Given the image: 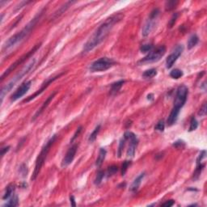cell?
Here are the masks:
<instances>
[{
    "label": "cell",
    "mask_w": 207,
    "mask_h": 207,
    "mask_svg": "<svg viewBox=\"0 0 207 207\" xmlns=\"http://www.w3.org/2000/svg\"><path fill=\"white\" fill-rule=\"evenodd\" d=\"M122 18H123L122 14H115L107 19L101 25L97 28L96 31L90 37L88 42H86L83 49V53H88L96 46L99 45L103 40L108 37V35L110 33L111 30L113 29L116 24L122 20Z\"/></svg>",
    "instance_id": "6da1fadb"
},
{
    "label": "cell",
    "mask_w": 207,
    "mask_h": 207,
    "mask_svg": "<svg viewBox=\"0 0 207 207\" xmlns=\"http://www.w3.org/2000/svg\"><path fill=\"white\" fill-rule=\"evenodd\" d=\"M42 12H40V14L36 16L34 18L32 19V20L30 21L29 23L27 25L21 30L20 32H19L18 33L15 34L14 36H12V37H10L9 39L7 40V42H5V44L3 45V50L4 51H9L11 49L16 47L18 44H20L21 42H23L24 40L28 37V35L31 33L32 30L35 27V25L37 24V21L39 20L41 16L42 15Z\"/></svg>",
    "instance_id": "7a4b0ae2"
},
{
    "label": "cell",
    "mask_w": 207,
    "mask_h": 207,
    "mask_svg": "<svg viewBox=\"0 0 207 207\" xmlns=\"http://www.w3.org/2000/svg\"><path fill=\"white\" fill-rule=\"evenodd\" d=\"M35 63H36V60L33 58V59H32L29 62H28V64L25 65V66L23 67V69L21 70L19 72L18 74H16V76H14V77H13V78H12V79H11V80H10L9 82L7 83V84H6V85H4L3 87H2V89H1V93H0L1 102H2L3 98H4L5 96H6V95H7V93H8V92H9L12 89V88H13V87L16 85V83H17L18 81L20 80L21 78H23L24 76L28 74V72H29L33 68V67L35 66Z\"/></svg>",
    "instance_id": "3957f363"
},
{
    "label": "cell",
    "mask_w": 207,
    "mask_h": 207,
    "mask_svg": "<svg viewBox=\"0 0 207 207\" xmlns=\"http://www.w3.org/2000/svg\"><path fill=\"white\" fill-rule=\"evenodd\" d=\"M56 138H57V135H53L52 138L49 139V140L47 142L45 145L44 146V147L42 148V151L39 154L38 157H37V160H36V165H35V169L34 172H33V175L32 176V180H35L37 179V176L39 175L40 171L42 169V166L44 165L46 157H47V154H48L50 147H52V145L53 144V143L55 142Z\"/></svg>",
    "instance_id": "277c9868"
},
{
    "label": "cell",
    "mask_w": 207,
    "mask_h": 207,
    "mask_svg": "<svg viewBox=\"0 0 207 207\" xmlns=\"http://www.w3.org/2000/svg\"><path fill=\"white\" fill-rule=\"evenodd\" d=\"M166 53V48L164 45H160L154 49L151 52H149L147 55L146 56L145 58L141 59L138 62V65L143 64H148V63H152V62H156L161 59L163 57V55Z\"/></svg>",
    "instance_id": "5b68a950"
},
{
    "label": "cell",
    "mask_w": 207,
    "mask_h": 207,
    "mask_svg": "<svg viewBox=\"0 0 207 207\" xmlns=\"http://www.w3.org/2000/svg\"><path fill=\"white\" fill-rule=\"evenodd\" d=\"M115 62L112 58H101L95 61L90 67V71L92 72H100L107 71L113 67Z\"/></svg>",
    "instance_id": "8992f818"
},
{
    "label": "cell",
    "mask_w": 207,
    "mask_h": 207,
    "mask_svg": "<svg viewBox=\"0 0 207 207\" xmlns=\"http://www.w3.org/2000/svg\"><path fill=\"white\" fill-rule=\"evenodd\" d=\"M188 92H189V90H188V88L186 86H180L177 88V91H176L173 108L180 109L184 105V103L187 100V97H188Z\"/></svg>",
    "instance_id": "52a82bcc"
},
{
    "label": "cell",
    "mask_w": 207,
    "mask_h": 207,
    "mask_svg": "<svg viewBox=\"0 0 207 207\" xmlns=\"http://www.w3.org/2000/svg\"><path fill=\"white\" fill-rule=\"evenodd\" d=\"M40 45H40V44L39 45H37L35 46L34 48L32 49H31V50H30L29 52H28V53H26V54H24V55L23 57H21V58H20V59L17 60V61H16V62H15V63H13V64H12V66H11V67H10L9 68H8V69H7V71H5L4 73H3V74H2V76H1V81H2V80H3V79H4L5 78H6V77H7V76L9 75L10 73L13 71H14V70L16 69V67H18L19 65L22 64V63H23V62H24V61H25V60L27 59V58H29L30 56L32 55V53H34L35 51L37 50V49L40 48Z\"/></svg>",
    "instance_id": "ba28073f"
},
{
    "label": "cell",
    "mask_w": 207,
    "mask_h": 207,
    "mask_svg": "<svg viewBox=\"0 0 207 207\" xmlns=\"http://www.w3.org/2000/svg\"><path fill=\"white\" fill-rule=\"evenodd\" d=\"M159 14V9H154L151 12L150 14L149 19L147 20V21L146 22L145 25L143 26V37H147L148 35L151 33V30L153 29L154 25V23H155V20L157 19L158 16Z\"/></svg>",
    "instance_id": "9c48e42d"
},
{
    "label": "cell",
    "mask_w": 207,
    "mask_h": 207,
    "mask_svg": "<svg viewBox=\"0 0 207 207\" xmlns=\"http://www.w3.org/2000/svg\"><path fill=\"white\" fill-rule=\"evenodd\" d=\"M124 138L125 139H129V148L127 150L126 155L127 157L129 158H133L134 156V154H135L136 148H137V146H138V140L136 135L132 132H125L124 134Z\"/></svg>",
    "instance_id": "30bf717a"
},
{
    "label": "cell",
    "mask_w": 207,
    "mask_h": 207,
    "mask_svg": "<svg viewBox=\"0 0 207 207\" xmlns=\"http://www.w3.org/2000/svg\"><path fill=\"white\" fill-rule=\"evenodd\" d=\"M32 85V81H26L24 83H23L21 84L16 92L12 95L11 96V100L12 101H16L17 100H19L20 98L24 96V95L27 93L28 90H29L30 87Z\"/></svg>",
    "instance_id": "8fae6325"
},
{
    "label": "cell",
    "mask_w": 207,
    "mask_h": 207,
    "mask_svg": "<svg viewBox=\"0 0 207 207\" xmlns=\"http://www.w3.org/2000/svg\"><path fill=\"white\" fill-rule=\"evenodd\" d=\"M184 47L180 45H177L176 47V49L173 50V52L171 53L170 55L168 56V58L166 59V67L167 68H171L172 67L174 63L176 62V60L179 58V57L181 55L182 52H183Z\"/></svg>",
    "instance_id": "7c38bea8"
},
{
    "label": "cell",
    "mask_w": 207,
    "mask_h": 207,
    "mask_svg": "<svg viewBox=\"0 0 207 207\" xmlns=\"http://www.w3.org/2000/svg\"><path fill=\"white\" fill-rule=\"evenodd\" d=\"M77 148H78L77 145H74L68 150V151L67 152V154H66V155H65V157L63 158L62 161V168L67 167V166L70 165L73 162L74 156H75L76 151H77Z\"/></svg>",
    "instance_id": "4fadbf2b"
},
{
    "label": "cell",
    "mask_w": 207,
    "mask_h": 207,
    "mask_svg": "<svg viewBox=\"0 0 207 207\" xmlns=\"http://www.w3.org/2000/svg\"><path fill=\"white\" fill-rule=\"evenodd\" d=\"M62 74H58V75L55 76V77H53V78H49L48 80L46 81L45 83H43V84H42V88H40V89L38 90L37 92H35L34 94L32 95V96H30L28 97V98H27V99L24 100V102H26V103H27V102H29L30 100H33V99H34V98H36V96H37L38 95L42 94V92H44V90H45L46 88H48L49 86V84H50V83H52L53 82V81L56 80V79H57V78H59L60 76L62 75Z\"/></svg>",
    "instance_id": "5bb4252c"
},
{
    "label": "cell",
    "mask_w": 207,
    "mask_h": 207,
    "mask_svg": "<svg viewBox=\"0 0 207 207\" xmlns=\"http://www.w3.org/2000/svg\"><path fill=\"white\" fill-rule=\"evenodd\" d=\"M56 93H57V92H54L53 93V94H51L50 96H49L48 98L46 99V100L44 102V103H43V104H42V107H41V108H40L39 110L37 111V113H36V114H35V115H34V117H33V118H32V121H35V120L37 119V118H38V117H39V116L41 115V114H42V113H43V111H44L45 109V108H47V107H48L49 103H50V102L52 101V100H53V98H54V96H55Z\"/></svg>",
    "instance_id": "9a60e30c"
},
{
    "label": "cell",
    "mask_w": 207,
    "mask_h": 207,
    "mask_svg": "<svg viewBox=\"0 0 207 207\" xmlns=\"http://www.w3.org/2000/svg\"><path fill=\"white\" fill-rule=\"evenodd\" d=\"M180 110V109L173 108L172 110L171 111L170 115L168 116V121H167V124H168V126H172V125H174L178 119V116H179Z\"/></svg>",
    "instance_id": "2e32d148"
},
{
    "label": "cell",
    "mask_w": 207,
    "mask_h": 207,
    "mask_svg": "<svg viewBox=\"0 0 207 207\" xmlns=\"http://www.w3.org/2000/svg\"><path fill=\"white\" fill-rule=\"evenodd\" d=\"M144 176H145V173L144 172L141 173L140 175L138 176V177L133 180V182L131 184V186H130V190H131L132 192H136L138 190L139 186H140L141 183H142V180H143V179L144 178Z\"/></svg>",
    "instance_id": "e0dca14e"
},
{
    "label": "cell",
    "mask_w": 207,
    "mask_h": 207,
    "mask_svg": "<svg viewBox=\"0 0 207 207\" xmlns=\"http://www.w3.org/2000/svg\"><path fill=\"white\" fill-rule=\"evenodd\" d=\"M106 151L103 148H100L99 152V155H98V158L96 159V165L97 167H100L102 165V163H103V160L105 159L106 156Z\"/></svg>",
    "instance_id": "ac0fdd59"
},
{
    "label": "cell",
    "mask_w": 207,
    "mask_h": 207,
    "mask_svg": "<svg viewBox=\"0 0 207 207\" xmlns=\"http://www.w3.org/2000/svg\"><path fill=\"white\" fill-rule=\"evenodd\" d=\"M14 191H15L14 185H13V184H9V185L7 187V189H6L4 195L2 197V199H3V200H7V199H9V198H12Z\"/></svg>",
    "instance_id": "d6986e66"
},
{
    "label": "cell",
    "mask_w": 207,
    "mask_h": 207,
    "mask_svg": "<svg viewBox=\"0 0 207 207\" xmlns=\"http://www.w3.org/2000/svg\"><path fill=\"white\" fill-rule=\"evenodd\" d=\"M125 80H120L118 81V82H116V83H113V84H112V86H111L110 90L111 93H112V94H115V93H117V92L122 88V87L123 86Z\"/></svg>",
    "instance_id": "ffe728a7"
},
{
    "label": "cell",
    "mask_w": 207,
    "mask_h": 207,
    "mask_svg": "<svg viewBox=\"0 0 207 207\" xmlns=\"http://www.w3.org/2000/svg\"><path fill=\"white\" fill-rule=\"evenodd\" d=\"M198 41H199V38H198L197 35H192L191 37H189V41H188V49H193L196 45L198 44Z\"/></svg>",
    "instance_id": "44dd1931"
},
{
    "label": "cell",
    "mask_w": 207,
    "mask_h": 207,
    "mask_svg": "<svg viewBox=\"0 0 207 207\" xmlns=\"http://www.w3.org/2000/svg\"><path fill=\"white\" fill-rule=\"evenodd\" d=\"M19 201H18V197L16 195H13L12 198H10V200L8 201V202L6 203L4 205V206L7 207H15L16 205H18Z\"/></svg>",
    "instance_id": "7402d4cb"
},
{
    "label": "cell",
    "mask_w": 207,
    "mask_h": 207,
    "mask_svg": "<svg viewBox=\"0 0 207 207\" xmlns=\"http://www.w3.org/2000/svg\"><path fill=\"white\" fill-rule=\"evenodd\" d=\"M73 2H67V3H66L65 5H63L62 7H60V9L58 10V12H56L55 13H54L53 18H58V16H61V15H62V13H63V12H64L65 11H66V10H67V8L70 7V5L72 4Z\"/></svg>",
    "instance_id": "603a6c76"
},
{
    "label": "cell",
    "mask_w": 207,
    "mask_h": 207,
    "mask_svg": "<svg viewBox=\"0 0 207 207\" xmlns=\"http://www.w3.org/2000/svg\"><path fill=\"white\" fill-rule=\"evenodd\" d=\"M157 74V71L155 69H150L146 71L143 74V76L146 78H151Z\"/></svg>",
    "instance_id": "cb8c5ba5"
},
{
    "label": "cell",
    "mask_w": 207,
    "mask_h": 207,
    "mask_svg": "<svg viewBox=\"0 0 207 207\" xmlns=\"http://www.w3.org/2000/svg\"><path fill=\"white\" fill-rule=\"evenodd\" d=\"M100 125H97L96 127V129H94V131L92 132L89 136V138H88V141H89L90 143H92V142H94L96 140V138L97 135H98V133L100 132Z\"/></svg>",
    "instance_id": "d4e9b609"
},
{
    "label": "cell",
    "mask_w": 207,
    "mask_h": 207,
    "mask_svg": "<svg viewBox=\"0 0 207 207\" xmlns=\"http://www.w3.org/2000/svg\"><path fill=\"white\" fill-rule=\"evenodd\" d=\"M182 75H183V72H182V71H180V70L179 69L172 70L170 73L171 77L173 78H175V79H178V78H180Z\"/></svg>",
    "instance_id": "484cf974"
},
{
    "label": "cell",
    "mask_w": 207,
    "mask_h": 207,
    "mask_svg": "<svg viewBox=\"0 0 207 207\" xmlns=\"http://www.w3.org/2000/svg\"><path fill=\"white\" fill-rule=\"evenodd\" d=\"M177 3H178L177 1H174V0L166 2V3H165L166 10H167V11H172V10L175 8L176 6L177 5Z\"/></svg>",
    "instance_id": "4316f807"
},
{
    "label": "cell",
    "mask_w": 207,
    "mask_h": 207,
    "mask_svg": "<svg viewBox=\"0 0 207 207\" xmlns=\"http://www.w3.org/2000/svg\"><path fill=\"white\" fill-rule=\"evenodd\" d=\"M198 121H197V119H196L194 117H193V118H191V121H190V126H189V131L192 132L193 131V130H195L197 128H198Z\"/></svg>",
    "instance_id": "83f0119b"
},
{
    "label": "cell",
    "mask_w": 207,
    "mask_h": 207,
    "mask_svg": "<svg viewBox=\"0 0 207 207\" xmlns=\"http://www.w3.org/2000/svg\"><path fill=\"white\" fill-rule=\"evenodd\" d=\"M103 176H104V173H103V172H102V171H99L98 173H97L96 177V179H95V182H94L95 184L99 185V184L101 183Z\"/></svg>",
    "instance_id": "f1b7e54d"
},
{
    "label": "cell",
    "mask_w": 207,
    "mask_h": 207,
    "mask_svg": "<svg viewBox=\"0 0 207 207\" xmlns=\"http://www.w3.org/2000/svg\"><path fill=\"white\" fill-rule=\"evenodd\" d=\"M125 141H126V139H125V138H122V139H121V141H120L119 147H118V157L122 156V151H123V148H124V147H125Z\"/></svg>",
    "instance_id": "f546056e"
},
{
    "label": "cell",
    "mask_w": 207,
    "mask_h": 207,
    "mask_svg": "<svg viewBox=\"0 0 207 207\" xmlns=\"http://www.w3.org/2000/svg\"><path fill=\"white\" fill-rule=\"evenodd\" d=\"M164 128H165V123H164V122H163V120L162 121H159L158 123H157V125L154 126V129L155 130H158V131H160V132H163V130H164Z\"/></svg>",
    "instance_id": "4dcf8cb0"
},
{
    "label": "cell",
    "mask_w": 207,
    "mask_h": 207,
    "mask_svg": "<svg viewBox=\"0 0 207 207\" xmlns=\"http://www.w3.org/2000/svg\"><path fill=\"white\" fill-rule=\"evenodd\" d=\"M152 48H153V46L151 44L143 45L141 47L140 50L142 53H149V52H151V51L152 50Z\"/></svg>",
    "instance_id": "1f68e13d"
},
{
    "label": "cell",
    "mask_w": 207,
    "mask_h": 207,
    "mask_svg": "<svg viewBox=\"0 0 207 207\" xmlns=\"http://www.w3.org/2000/svg\"><path fill=\"white\" fill-rule=\"evenodd\" d=\"M207 113V106H206V103H203V105L201 107L200 111L198 112V115L201 116V117H204V116L206 115Z\"/></svg>",
    "instance_id": "d6a6232c"
},
{
    "label": "cell",
    "mask_w": 207,
    "mask_h": 207,
    "mask_svg": "<svg viewBox=\"0 0 207 207\" xmlns=\"http://www.w3.org/2000/svg\"><path fill=\"white\" fill-rule=\"evenodd\" d=\"M118 171V168L117 167V166L115 165H113L111 166V167H109L108 169V175L110 176H113Z\"/></svg>",
    "instance_id": "836d02e7"
},
{
    "label": "cell",
    "mask_w": 207,
    "mask_h": 207,
    "mask_svg": "<svg viewBox=\"0 0 207 207\" xmlns=\"http://www.w3.org/2000/svg\"><path fill=\"white\" fill-rule=\"evenodd\" d=\"M129 164H130V161H125L124 163H123V164H122V176H125V172H126L127 169H128V168H129Z\"/></svg>",
    "instance_id": "e575fe53"
},
{
    "label": "cell",
    "mask_w": 207,
    "mask_h": 207,
    "mask_svg": "<svg viewBox=\"0 0 207 207\" xmlns=\"http://www.w3.org/2000/svg\"><path fill=\"white\" fill-rule=\"evenodd\" d=\"M178 17V13H175V14L173 15L172 17L171 18L170 21H169V23H168V27L169 28H172L173 25L176 24V21L177 20Z\"/></svg>",
    "instance_id": "d590c367"
},
{
    "label": "cell",
    "mask_w": 207,
    "mask_h": 207,
    "mask_svg": "<svg viewBox=\"0 0 207 207\" xmlns=\"http://www.w3.org/2000/svg\"><path fill=\"white\" fill-rule=\"evenodd\" d=\"M82 129H83V128H82V126H79L78 128V129H77V130H76L75 133H74V136H73V138H72L71 143H72V142H74V139H75V138H77V137H78V135H79V133H80L81 131H82Z\"/></svg>",
    "instance_id": "8d00e7d4"
},
{
    "label": "cell",
    "mask_w": 207,
    "mask_h": 207,
    "mask_svg": "<svg viewBox=\"0 0 207 207\" xmlns=\"http://www.w3.org/2000/svg\"><path fill=\"white\" fill-rule=\"evenodd\" d=\"M174 203H175V202L173 200H169V201H167L166 202H164L163 204H162V206L163 207H170V206H172L173 205H174Z\"/></svg>",
    "instance_id": "74e56055"
},
{
    "label": "cell",
    "mask_w": 207,
    "mask_h": 207,
    "mask_svg": "<svg viewBox=\"0 0 207 207\" xmlns=\"http://www.w3.org/2000/svg\"><path fill=\"white\" fill-rule=\"evenodd\" d=\"M10 149V147L9 146H7V147H2V149H1V157H3L4 156V154L7 153L8 151H9Z\"/></svg>",
    "instance_id": "f35d334b"
},
{
    "label": "cell",
    "mask_w": 207,
    "mask_h": 207,
    "mask_svg": "<svg viewBox=\"0 0 207 207\" xmlns=\"http://www.w3.org/2000/svg\"><path fill=\"white\" fill-rule=\"evenodd\" d=\"M70 200H71V206H75L76 204H75V201H74V197L73 195H71V197H70Z\"/></svg>",
    "instance_id": "ab89813d"
},
{
    "label": "cell",
    "mask_w": 207,
    "mask_h": 207,
    "mask_svg": "<svg viewBox=\"0 0 207 207\" xmlns=\"http://www.w3.org/2000/svg\"><path fill=\"white\" fill-rule=\"evenodd\" d=\"M148 100H153V94H150L147 96Z\"/></svg>",
    "instance_id": "60d3db41"
}]
</instances>
